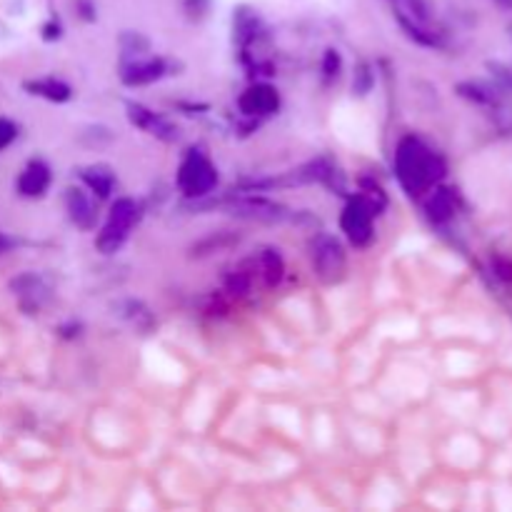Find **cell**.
<instances>
[{"label": "cell", "mask_w": 512, "mask_h": 512, "mask_svg": "<svg viewBox=\"0 0 512 512\" xmlns=\"http://www.w3.org/2000/svg\"><path fill=\"white\" fill-rule=\"evenodd\" d=\"M128 118L133 125H138V128L143 130H150V133L158 135V138L163 140H173L175 135H178V130H175L173 125H168L163 118H158L155 113L145 110L143 105H128Z\"/></svg>", "instance_id": "8"}, {"label": "cell", "mask_w": 512, "mask_h": 512, "mask_svg": "<svg viewBox=\"0 0 512 512\" xmlns=\"http://www.w3.org/2000/svg\"><path fill=\"white\" fill-rule=\"evenodd\" d=\"M278 105V90L270 88V85H253L240 98V110L245 115H270L278 110Z\"/></svg>", "instance_id": "6"}, {"label": "cell", "mask_w": 512, "mask_h": 512, "mask_svg": "<svg viewBox=\"0 0 512 512\" xmlns=\"http://www.w3.org/2000/svg\"><path fill=\"white\" fill-rule=\"evenodd\" d=\"M135 223H138V205L128 198L115 200V205L110 208L108 223L103 225V230H100L98 238H95V245H98L100 253L103 255L115 253V250L125 243L128 230L133 228Z\"/></svg>", "instance_id": "2"}, {"label": "cell", "mask_w": 512, "mask_h": 512, "mask_svg": "<svg viewBox=\"0 0 512 512\" xmlns=\"http://www.w3.org/2000/svg\"><path fill=\"white\" fill-rule=\"evenodd\" d=\"M25 88L30 90L33 95H40V98L55 100V103H63V100L70 98V88L65 83L55 78H45V80H33V83H25Z\"/></svg>", "instance_id": "11"}, {"label": "cell", "mask_w": 512, "mask_h": 512, "mask_svg": "<svg viewBox=\"0 0 512 512\" xmlns=\"http://www.w3.org/2000/svg\"><path fill=\"white\" fill-rule=\"evenodd\" d=\"M83 178H85V183L90 185V190H95L100 198H108L110 188H113V175H110L108 170H105V168H90L88 173L83 175Z\"/></svg>", "instance_id": "12"}, {"label": "cell", "mask_w": 512, "mask_h": 512, "mask_svg": "<svg viewBox=\"0 0 512 512\" xmlns=\"http://www.w3.org/2000/svg\"><path fill=\"white\" fill-rule=\"evenodd\" d=\"M215 183H218V170L210 165V160L203 153L190 150V155L178 170V185L183 188V193L190 198H200V195H208L215 188Z\"/></svg>", "instance_id": "4"}, {"label": "cell", "mask_w": 512, "mask_h": 512, "mask_svg": "<svg viewBox=\"0 0 512 512\" xmlns=\"http://www.w3.org/2000/svg\"><path fill=\"white\" fill-rule=\"evenodd\" d=\"M15 135H18V125H15L13 120L0 118V150L8 148V145L15 140Z\"/></svg>", "instance_id": "14"}, {"label": "cell", "mask_w": 512, "mask_h": 512, "mask_svg": "<svg viewBox=\"0 0 512 512\" xmlns=\"http://www.w3.org/2000/svg\"><path fill=\"white\" fill-rule=\"evenodd\" d=\"M263 273L268 285H275L283 278V260H280V255L273 253V250H268V253L263 255Z\"/></svg>", "instance_id": "13"}, {"label": "cell", "mask_w": 512, "mask_h": 512, "mask_svg": "<svg viewBox=\"0 0 512 512\" xmlns=\"http://www.w3.org/2000/svg\"><path fill=\"white\" fill-rule=\"evenodd\" d=\"M375 215H378V205H375L368 195H358V198H353L348 205H345L340 225H343L350 243L358 245V248H365V245L373 240Z\"/></svg>", "instance_id": "3"}, {"label": "cell", "mask_w": 512, "mask_h": 512, "mask_svg": "<svg viewBox=\"0 0 512 512\" xmlns=\"http://www.w3.org/2000/svg\"><path fill=\"white\" fill-rule=\"evenodd\" d=\"M10 245H13V240H8V238H5V235H0V255H3L5 250L10 248Z\"/></svg>", "instance_id": "16"}, {"label": "cell", "mask_w": 512, "mask_h": 512, "mask_svg": "<svg viewBox=\"0 0 512 512\" xmlns=\"http://www.w3.org/2000/svg\"><path fill=\"white\" fill-rule=\"evenodd\" d=\"M48 185H50V170L48 165L38 163V160H33V163H30L18 178V190L20 195H25V198H38V195H43L45 190H48Z\"/></svg>", "instance_id": "7"}, {"label": "cell", "mask_w": 512, "mask_h": 512, "mask_svg": "<svg viewBox=\"0 0 512 512\" xmlns=\"http://www.w3.org/2000/svg\"><path fill=\"white\" fill-rule=\"evenodd\" d=\"M165 63L163 60H135V63L123 68V83L125 85H148L153 80L163 78Z\"/></svg>", "instance_id": "9"}, {"label": "cell", "mask_w": 512, "mask_h": 512, "mask_svg": "<svg viewBox=\"0 0 512 512\" xmlns=\"http://www.w3.org/2000/svg\"><path fill=\"white\" fill-rule=\"evenodd\" d=\"M338 70H340L338 50H328V53H325V65H323L325 78H338Z\"/></svg>", "instance_id": "15"}, {"label": "cell", "mask_w": 512, "mask_h": 512, "mask_svg": "<svg viewBox=\"0 0 512 512\" xmlns=\"http://www.w3.org/2000/svg\"><path fill=\"white\" fill-rule=\"evenodd\" d=\"M68 213L80 228H93V208L83 190H68Z\"/></svg>", "instance_id": "10"}, {"label": "cell", "mask_w": 512, "mask_h": 512, "mask_svg": "<svg viewBox=\"0 0 512 512\" xmlns=\"http://www.w3.org/2000/svg\"><path fill=\"white\" fill-rule=\"evenodd\" d=\"M435 155L430 150H425L423 145L415 138H405L398 145V153H395V170H398V178L403 183V188H408L410 193H418L425 185L435 180Z\"/></svg>", "instance_id": "1"}, {"label": "cell", "mask_w": 512, "mask_h": 512, "mask_svg": "<svg viewBox=\"0 0 512 512\" xmlns=\"http://www.w3.org/2000/svg\"><path fill=\"white\" fill-rule=\"evenodd\" d=\"M313 268L325 283H333L345 273V253L343 245L330 235H320L313 248Z\"/></svg>", "instance_id": "5"}]
</instances>
